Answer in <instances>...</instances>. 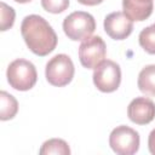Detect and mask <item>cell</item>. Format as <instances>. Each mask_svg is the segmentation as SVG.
Segmentation results:
<instances>
[{
  "label": "cell",
  "instance_id": "19",
  "mask_svg": "<svg viewBox=\"0 0 155 155\" xmlns=\"http://www.w3.org/2000/svg\"><path fill=\"white\" fill-rule=\"evenodd\" d=\"M16 2H19V4H25V2H29L31 0H15Z\"/></svg>",
  "mask_w": 155,
  "mask_h": 155
},
{
  "label": "cell",
  "instance_id": "11",
  "mask_svg": "<svg viewBox=\"0 0 155 155\" xmlns=\"http://www.w3.org/2000/svg\"><path fill=\"white\" fill-rule=\"evenodd\" d=\"M137 84L140 92L155 97V64H149L139 71Z\"/></svg>",
  "mask_w": 155,
  "mask_h": 155
},
{
  "label": "cell",
  "instance_id": "5",
  "mask_svg": "<svg viewBox=\"0 0 155 155\" xmlns=\"http://www.w3.org/2000/svg\"><path fill=\"white\" fill-rule=\"evenodd\" d=\"M92 78L94 86L99 91L105 93L114 92L119 88L121 82V69L114 61L104 59L94 68Z\"/></svg>",
  "mask_w": 155,
  "mask_h": 155
},
{
  "label": "cell",
  "instance_id": "14",
  "mask_svg": "<svg viewBox=\"0 0 155 155\" xmlns=\"http://www.w3.org/2000/svg\"><path fill=\"white\" fill-rule=\"evenodd\" d=\"M139 45L150 54H155V24L144 28L139 33Z\"/></svg>",
  "mask_w": 155,
  "mask_h": 155
},
{
  "label": "cell",
  "instance_id": "10",
  "mask_svg": "<svg viewBox=\"0 0 155 155\" xmlns=\"http://www.w3.org/2000/svg\"><path fill=\"white\" fill-rule=\"evenodd\" d=\"M154 0H122V10L132 21H145L153 13Z\"/></svg>",
  "mask_w": 155,
  "mask_h": 155
},
{
  "label": "cell",
  "instance_id": "4",
  "mask_svg": "<svg viewBox=\"0 0 155 155\" xmlns=\"http://www.w3.org/2000/svg\"><path fill=\"white\" fill-rule=\"evenodd\" d=\"M74 71L75 68L70 57L64 53H59L47 62L45 68V76L51 85L63 87L73 80Z\"/></svg>",
  "mask_w": 155,
  "mask_h": 155
},
{
  "label": "cell",
  "instance_id": "13",
  "mask_svg": "<svg viewBox=\"0 0 155 155\" xmlns=\"http://www.w3.org/2000/svg\"><path fill=\"white\" fill-rule=\"evenodd\" d=\"M39 153H40V155H51V154L69 155L70 154V148H69V145L65 140L59 139V138H52V139H48V140L44 142Z\"/></svg>",
  "mask_w": 155,
  "mask_h": 155
},
{
  "label": "cell",
  "instance_id": "16",
  "mask_svg": "<svg viewBox=\"0 0 155 155\" xmlns=\"http://www.w3.org/2000/svg\"><path fill=\"white\" fill-rule=\"evenodd\" d=\"M41 6L51 13H61L69 6V0H41Z\"/></svg>",
  "mask_w": 155,
  "mask_h": 155
},
{
  "label": "cell",
  "instance_id": "7",
  "mask_svg": "<svg viewBox=\"0 0 155 155\" xmlns=\"http://www.w3.org/2000/svg\"><path fill=\"white\" fill-rule=\"evenodd\" d=\"M107 54V46L101 36H90L82 40L79 47V59L82 67L94 69L102 63Z\"/></svg>",
  "mask_w": 155,
  "mask_h": 155
},
{
  "label": "cell",
  "instance_id": "8",
  "mask_svg": "<svg viewBox=\"0 0 155 155\" xmlns=\"http://www.w3.org/2000/svg\"><path fill=\"white\" fill-rule=\"evenodd\" d=\"M104 30L114 40H124L133 30V21L121 11L111 12L104 18Z\"/></svg>",
  "mask_w": 155,
  "mask_h": 155
},
{
  "label": "cell",
  "instance_id": "1",
  "mask_svg": "<svg viewBox=\"0 0 155 155\" xmlns=\"http://www.w3.org/2000/svg\"><path fill=\"white\" fill-rule=\"evenodd\" d=\"M22 36L28 48L36 56H46L57 46V35L50 23L39 15L24 17L21 24Z\"/></svg>",
  "mask_w": 155,
  "mask_h": 155
},
{
  "label": "cell",
  "instance_id": "3",
  "mask_svg": "<svg viewBox=\"0 0 155 155\" xmlns=\"http://www.w3.org/2000/svg\"><path fill=\"white\" fill-rule=\"evenodd\" d=\"M96 29V21L92 15L85 11H75L63 21V30L73 41L90 38Z\"/></svg>",
  "mask_w": 155,
  "mask_h": 155
},
{
  "label": "cell",
  "instance_id": "18",
  "mask_svg": "<svg viewBox=\"0 0 155 155\" xmlns=\"http://www.w3.org/2000/svg\"><path fill=\"white\" fill-rule=\"evenodd\" d=\"M80 4L82 5H87V6H94V5H98L101 2H103L104 0H78Z\"/></svg>",
  "mask_w": 155,
  "mask_h": 155
},
{
  "label": "cell",
  "instance_id": "12",
  "mask_svg": "<svg viewBox=\"0 0 155 155\" xmlns=\"http://www.w3.org/2000/svg\"><path fill=\"white\" fill-rule=\"evenodd\" d=\"M18 111V102L17 99L7 93L6 91L0 92V119L2 121L10 120L16 116Z\"/></svg>",
  "mask_w": 155,
  "mask_h": 155
},
{
  "label": "cell",
  "instance_id": "17",
  "mask_svg": "<svg viewBox=\"0 0 155 155\" xmlns=\"http://www.w3.org/2000/svg\"><path fill=\"white\" fill-rule=\"evenodd\" d=\"M148 148H149V151L153 155H155V128L149 134V138H148Z\"/></svg>",
  "mask_w": 155,
  "mask_h": 155
},
{
  "label": "cell",
  "instance_id": "2",
  "mask_svg": "<svg viewBox=\"0 0 155 155\" xmlns=\"http://www.w3.org/2000/svg\"><path fill=\"white\" fill-rule=\"evenodd\" d=\"M6 78L11 87L18 91H28L36 84L38 73L35 65L23 58L12 61L6 70Z\"/></svg>",
  "mask_w": 155,
  "mask_h": 155
},
{
  "label": "cell",
  "instance_id": "9",
  "mask_svg": "<svg viewBox=\"0 0 155 155\" xmlns=\"http://www.w3.org/2000/svg\"><path fill=\"white\" fill-rule=\"evenodd\" d=\"M128 119L137 125H147L155 119V103L147 97H137L127 107Z\"/></svg>",
  "mask_w": 155,
  "mask_h": 155
},
{
  "label": "cell",
  "instance_id": "15",
  "mask_svg": "<svg viewBox=\"0 0 155 155\" xmlns=\"http://www.w3.org/2000/svg\"><path fill=\"white\" fill-rule=\"evenodd\" d=\"M15 10L6 5L5 2H1V23H0V28L2 31L10 29L13 23H15Z\"/></svg>",
  "mask_w": 155,
  "mask_h": 155
},
{
  "label": "cell",
  "instance_id": "6",
  "mask_svg": "<svg viewBox=\"0 0 155 155\" xmlns=\"http://www.w3.org/2000/svg\"><path fill=\"white\" fill-rule=\"evenodd\" d=\"M139 134L133 128L121 125L115 127L109 136V145L119 155H132L139 149Z\"/></svg>",
  "mask_w": 155,
  "mask_h": 155
}]
</instances>
